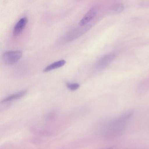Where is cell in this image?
Instances as JSON below:
<instances>
[{
  "label": "cell",
  "mask_w": 149,
  "mask_h": 149,
  "mask_svg": "<svg viewBox=\"0 0 149 149\" xmlns=\"http://www.w3.org/2000/svg\"><path fill=\"white\" fill-rule=\"evenodd\" d=\"M67 86L70 90L74 91L79 88L80 85L77 83L70 84L68 83L67 84Z\"/></svg>",
  "instance_id": "cell-8"
},
{
  "label": "cell",
  "mask_w": 149,
  "mask_h": 149,
  "mask_svg": "<svg viewBox=\"0 0 149 149\" xmlns=\"http://www.w3.org/2000/svg\"><path fill=\"white\" fill-rule=\"evenodd\" d=\"M66 63V61L61 60L54 62L47 66L43 70V72H47L61 67L64 65Z\"/></svg>",
  "instance_id": "cell-4"
},
{
  "label": "cell",
  "mask_w": 149,
  "mask_h": 149,
  "mask_svg": "<svg viewBox=\"0 0 149 149\" xmlns=\"http://www.w3.org/2000/svg\"><path fill=\"white\" fill-rule=\"evenodd\" d=\"M106 149H112V147H110V148H108Z\"/></svg>",
  "instance_id": "cell-10"
},
{
  "label": "cell",
  "mask_w": 149,
  "mask_h": 149,
  "mask_svg": "<svg viewBox=\"0 0 149 149\" xmlns=\"http://www.w3.org/2000/svg\"><path fill=\"white\" fill-rule=\"evenodd\" d=\"M86 25L82 26V27L78 28L77 30L73 31L72 32V39L76 38L78 37L79 35H80L81 34H82L83 32H84L85 28H87Z\"/></svg>",
  "instance_id": "cell-6"
},
{
  "label": "cell",
  "mask_w": 149,
  "mask_h": 149,
  "mask_svg": "<svg viewBox=\"0 0 149 149\" xmlns=\"http://www.w3.org/2000/svg\"><path fill=\"white\" fill-rule=\"evenodd\" d=\"M26 92V90L22 91L19 93L10 95L3 99L2 102H8L15 99L20 98L24 96Z\"/></svg>",
  "instance_id": "cell-5"
},
{
  "label": "cell",
  "mask_w": 149,
  "mask_h": 149,
  "mask_svg": "<svg viewBox=\"0 0 149 149\" xmlns=\"http://www.w3.org/2000/svg\"><path fill=\"white\" fill-rule=\"evenodd\" d=\"M22 52L20 50L7 51L3 53V59L6 64L11 65L18 61L22 57Z\"/></svg>",
  "instance_id": "cell-1"
},
{
  "label": "cell",
  "mask_w": 149,
  "mask_h": 149,
  "mask_svg": "<svg viewBox=\"0 0 149 149\" xmlns=\"http://www.w3.org/2000/svg\"><path fill=\"white\" fill-rule=\"evenodd\" d=\"M124 9V6L121 3L116 4L114 7L113 10L114 12L118 13L121 12Z\"/></svg>",
  "instance_id": "cell-7"
},
{
  "label": "cell",
  "mask_w": 149,
  "mask_h": 149,
  "mask_svg": "<svg viewBox=\"0 0 149 149\" xmlns=\"http://www.w3.org/2000/svg\"><path fill=\"white\" fill-rule=\"evenodd\" d=\"M96 15V11L93 8L90 9L82 18L79 22V24L81 26L85 25L91 21Z\"/></svg>",
  "instance_id": "cell-3"
},
{
  "label": "cell",
  "mask_w": 149,
  "mask_h": 149,
  "mask_svg": "<svg viewBox=\"0 0 149 149\" xmlns=\"http://www.w3.org/2000/svg\"><path fill=\"white\" fill-rule=\"evenodd\" d=\"M141 5L142 6H147L149 5V1H148V2L144 1L143 2H142L141 3Z\"/></svg>",
  "instance_id": "cell-9"
},
{
  "label": "cell",
  "mask_w": 149,
  "mask_h": 149,
  "mask_svg": "<svg viewBox=\"0 0 149 149\" xmlns=\"http://www.w3.org/2000/svg\"><path fill=\"white\" fill-rule=\"evenodd\" d=\"M28 22L26 17L21 18L17 23L14 27L13 34L14 36H17L22 31Z\"/></svg>",
  "instance_id": "cell-2"
}]
</instances>
